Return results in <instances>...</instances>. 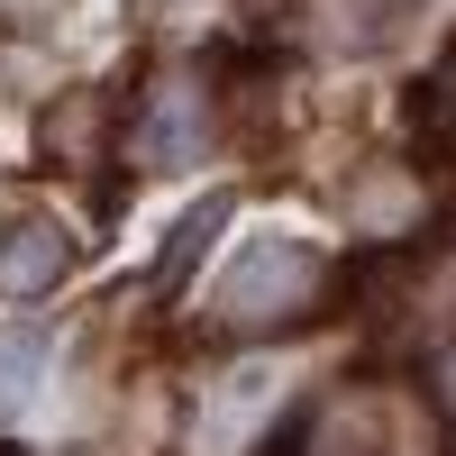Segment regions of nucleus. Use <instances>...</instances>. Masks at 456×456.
I'll return each instance as SVG.
<instances>
[{
    "mask_svg": "<svg viewBox=\"0 0 456 456\" xmlns=\"http://www.w3.org/2000/svg\"><path fill=\"white\" fill-rule=\"evenodd\" d=\"M320 301H329V256L311 238H256L210 292V329L219 338H274V329H301Z\"/></svg>",
    "mask_w": 456,
    "mask_h": 456,
    "instance_id": "nucleus-1",
    "label": "nucleus"
},
{
    "mask_svg": "<svg viewBox=\"0 0 456 456\" xmlns=\"http://www.w3.org/2000/svg\"><path fill=\"white\" fill-rule=\"evenodd\" d=\"M201 146H210V92H201V73H165V83L137 101V119H128V156L146 174H174V165H201Z\"/></svg>",
    "mask_w": 456,
    "mask_h": 456,
    "instance_id": "nucleus-2",
    "label": "nucleus"
},
{
    "mask_svg": "<svg viewBox=\"0 0 456 456\" xmlns=\"http://www.w3.org/2000/svg\"><path fill=\"white\" fill-rule=\"evenodd\" d=\"M64 274H73V228L64 219L19 210L10 228H0V292H10V301H46Z\"/></svg>",
    "mask_w": 456,
    "mask_h": 456,
    "instance_id": "nucleus-3",
    "label": "nucleus"
},
{
    "mask_svg": "<svg viewBox=\"0 0 456 456\" xmlns=\"http://www.w3.org/2000/svg\"><path fill=\"white\" fill-rule=\"evenodd\" d=\"M347 228L374 247H393V238H420V174H402V165H365L347 183Z\"/></svg>",
    "mask_w": 456,
    "mask_h": 456,
    "instance_id": "nucleus-4",
    "label": "nucleus"
},
{
    "mask_svg": "<svg viewBox=\"0 0 456 456\" xmlns=\"http://www.w3.org/2000/svg\"><path fill=\"white\" fill-rule=\"evenodd\" d=\"M292 456H384V438L365 429V411H347V402H329V411H311V420H301Z\"/></svg>",
    "mask_w": 456,
    "mask_h": 456,
    "instance_id": "nucleus-5",
    "label": "nucleus"
},
{
    "mask_svg": "<svg viewBox=\"0 0 456 456\" xmlns=\"http://www.w3.org/2000/svg\"><path fill=\"white\" fill-rule=\"evenodd\" d=\"M37 365H46V329H10V338H0V411L28 402V374Z\"/></svg>",
    "mask_w": 456,
    "mask_h": 456,
    "instance_id": "nucleus-6",
    "label": "nucleus"
},
{
    "mask_svg": "<svg viewBox=\"0 0 456 456\" xmlns=\"http://www.w3.org/2000/svg\"><path fill=\"white\" fill-rule=\"evenodd\" d=\"M429 384H438V411H447V429H456V347H438V365H429Z\"/></svg>",
    "mask_w": 456,
    "mask_h": 456,
    "instance_id": "nucleus-7",
    "label": "nucleus"
}]
</instances>
